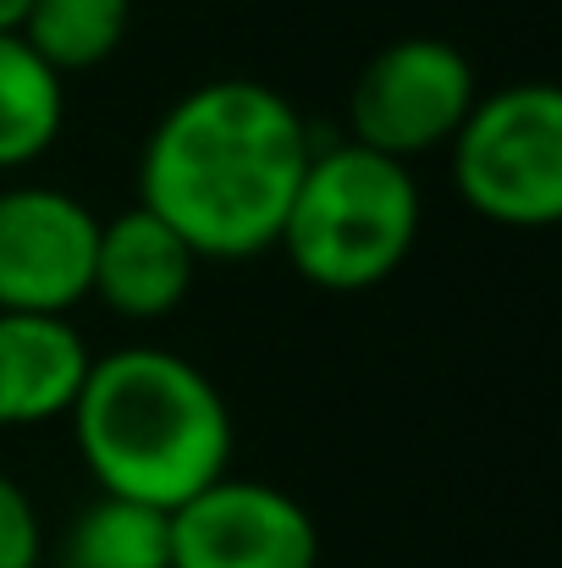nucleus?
<instances>
[{
    "mask_svg": "<svg viewBox=\"0 0 562 568\" xmlns=\"http://www.w3.org/2000/svg\"><path fill=\"white\" fill-rule=\"evenodd\" d=\"M309 155V122L282 89L259 78H210L177 94L150 128L139 204L198 260H254L276 248Z\"/></svg>",
    "mask_w": 562,
    "mask_h": 568,
    "instance_id": "obj_1",
    "label": "nucleus"
},
{
    "mask_svg": "<svg viewBox=\"0 0 562 568\" xmlns=\"http://www.w3.org/2000/svg\"><path fill=\"white\" fill-rule=\"evenodd\" d=\"M67 419L100 497L172 514L232 469V408L221 386L155 343L100 354Z\"/></svg>",
    "mask_w": 562,
    "mask_h": 568,
    "instance_id": "obj_2",
    "label": "nucleus"
},
{
    "mask_svg": "<svg viewBox=\"0 0 562 568\" xmlns=\"http://www.w3.org/2000/svg\"><path fill=\"white\" fill-rule=\"evenodd\" d=\"M425 199L402 161L365 144H315L287 204L276 248L320 293H370L402 271L419 243Z\"/></svg>",
    "mask_w": 562,
    "mask_h": 568,
    "instance_id": "obj_3",
    "label": "nucleus"
},
{
    "mask_svg": "<svg viewBox=\"0 0 562 568\" xmlns=\"http://www.w3.org/2000/svg\"><path fill=\"white\" fill-rule=\"evenodd\" d=\"M452 189L491 226L541 232L562 215V89L546 78L474 100L447 144Z\"/></svg>",
    "mask_w": 562,
    "mask_h": 568,
    "instance_id": "obj_4",
    "label": "nucleus"
},
{
    "mask_svg": "<svg viewBox=\"0 0 562 568\" xmlns=\"http://www.w3.org/2000/svg\"><path fill=\"white\" fill-rule=\"evenodd\" d=\"M480 100L474 61L441 33H402L380 44L354 78L348 139L391 161H419L452 144Z\"/></svg>",
    "mask_w": 562,
    "mask_h": 568,
    "instance_id": "obj_5",
    "label": "nucleus"
},
{
    "mask_svg": "<svg viewBox=\"0 0 562 568\" xmlns=\"http://www.w3.org/2000/svg\"><path fill=\"white\" fill-rule=\"evenodd\" d=\"M100 215L67 189H0V310L72 315L89 298Z\"/></svg>",
    "mask_w": 562,
    "mask_h": 568,
    "instance_id": "obj_6",
    "label": "nucleus"
},
{
    "mask_svg": "<svg viewBox=\"0 0 562 568\" xmlns=\"http://www.w3.org/2000/svg\"><path fill=\"white\" fill-rule=\"evenodd\" d=\"M172 519V568H315L320 530L309 508L270 486L221 475Z\"/></svg>",
    "mask_w": 562,
    "mask_h": 568,
    "instance_id": "obj_7",
    "label": "nucleus"
},
{
    "mask_svg": "<svg viewBox=\"0 0 562 568\" xmlns=\"http://www.w3.org/2000/svg\"><path fill=\"white\" fill-rule=\"evenodd\" d=\"M198 254L183 237L144 204L116 210L111 221H100L94 237V276H89V298L105 304L122 321H166L183 310V298L193 293L198 276Z\"/></svg>",
    "mask_w": 562,
    "mask_h": 568,
    "instance_id": "obj_8",
    "label": "nucleus"
},
{
    "mask_svg": "<svg viewBox=\"0 0 562 568\" xmlns=\"http://www.w3.org/2000/svg\"><path fill=\"white\" fill-rule=\"evenodd\" d=\"M94 354L72 315H11L0 310V430L67 419Z\"/></svg>",
    "mask_w": 562,
    "mask_h": 568,
    "instance_id": "obj_9",
    "label": "nucleus"
},
{
    "mask_svg": "<svg viewBox=\"0 0 562 568\" xmlns=\"http://www.w3.org/2000/svg\"><path fill=\"white\" fill-rule=\"evenodd\" d=\"M67 128V78L50 72L22 33H0V172H22L55 150Z\"/></svg>",
    "mask_w": 562,
    "mask_h": 568,
    "instance_id": "obj_10",
    "label": "nucleus"
},
{
    "mask_svg": "<svg viewBox=\"0 0 562 568\" xmlns=\"http://www.w3.org/2000/svg\"><path fill=\"white\" fill-rule=\"evenodd\" d=\"M61 568H172V519L127 497H94L61 536Z\"/></svg>",
    "mask_w": 562,
    "mask_h": 568,
    "instance_id": "obj_11",
    "label": "nucleus"
},
{
    "mask_svg": "<svg viewBox=\"0 0 562 568\" xmlns=\"http://www.w3.org/2000/svg\"><path fill=\"white\" fill-rule=\"evenodd\" d=\"M133 22V0H33L22 17V44L50 72H94L105 67Z\"/></svg>",
    "mask_w": 562,
    "mask_h": 568,
    "instance_id": "obj_12",
    "label": "nucleus"
},
{
    "mask_svg": "<svg viewBox=\"0 0 562 568\" xmlns=\"http://www.w3.org/2000/svg\"><path fill=\"white\" fill-rule=\"evenodd\" d=\"M44 564V519L22 480L0 469V568H39Z\"/></svg>",
    "mask_w": 562,
    "mask_h": 568,
    "instance_id": "obj_13",
    "label": "nucleus"
},
{
    "mask_svg": "<svg viewBox=\"0 0 562 568\" xmlns=\"http://www.w3.org/2000/svg\"><path fill=\"white\" fill-rule=\"evenodd\" d=\"M28 6H33V0H0V33H17L22 17H28Z\"/></svg>",
    "mask_w": 562,
    "mask_h": 568,
    "instance_id": "obj_14",
    "label": "nucleus"
}]
</instances>
